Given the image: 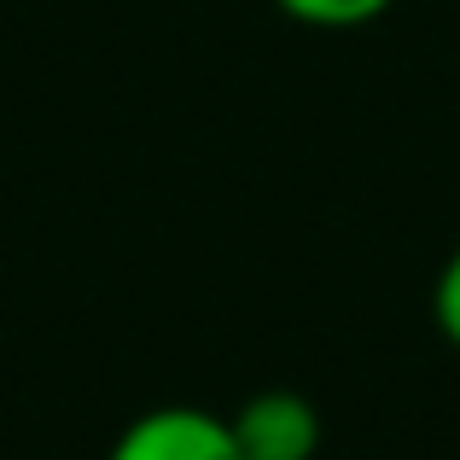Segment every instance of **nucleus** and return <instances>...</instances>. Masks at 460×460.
Segmentation results:
<instances>
[{
	"instance_id": "nucleus-2",
	"label": "nucleus",
	"mask_w": 460,
	"mask_h": 460,
	"mask_svg": "<svg viewBox=\"0 0 460 460\" xmlns=\"http://www.w3.org/2000/svg\"><path fill=\"white\" fill-rule=\"evenodd\" d=\"M227 431L239 443V460H314L321 449V414L297 391H257L227 420Z\"/></svg>"
},
{
	"instance_id": "nucleus-3",
	"label": "nucleus",
	"mask_w": 460,
	"mask_h": 460,
	"mask_svg": "<svg viewBox=\"0 0 460 460\" xmlns=\"http://www.w3.org/2000/svg\"><path fill=\"white\" fill-rule=\"evenodd\" d=\"M391 0H280V12H292L297 23H314V30H356V23L379 18Z\"/></svg>"
},
{
	"instance_id": "nucleus-4",
	"label": "nucleus",
	"mask_w": 460,
	"mask_h": 460,
	"mask_svg": "<svg viewBox=\"0 0 460 460\" xmlns=\"http://www.w3.org/2000/svg\"><path fill=\"white\" fill-rule=\"evenodd\" d=\"M431 314H438L443 338H449V344H460V251H455L449 262H443V274H438V292H431Z\"/></svg>"
},
{
	"instance_id": "nucleus-1",
	"label": "nucleus",
	"mask_w": 460,
	"mask_h": 460,
	"mask_svg": "<svg viewBox=\"0 0 460 460\" xmlns=\"http://www.w3.org/2000/svg\"><path fill=\"white\" fill-rule=\"evenodd\" d=\"M105 460H239V443L222 414L169 402V408H146L140 420H128Z\"/></svg>"
}]
</instances>
